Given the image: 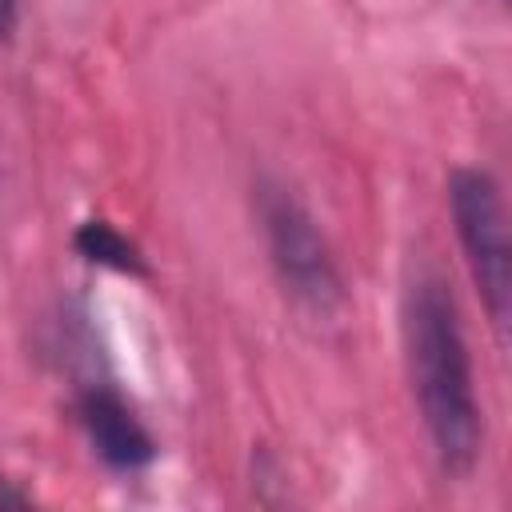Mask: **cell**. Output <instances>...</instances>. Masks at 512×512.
Here are the masks:
<instances>
[{"label":"cell","instance_id":"7","mask_svg":"<svg viewBox=\"0 0 512 512\" xmlns=\"http://www.w3.org/2000/svg\"><path fill=\"white\" fill-rule=\"evenodd\" d=\"M24 24V0H0V48L16 44Z\"/></svg>","mask_w":512,"mask_h":512},{"label":"cell","instance_id":"6","mask_svg":"<svg viewBox=\"0 0 512 512\" xmlns=\"http://www.w3.org/2000/svg\"><path fill=\"white\" fill-rule=\"evenodd\" d=\"M32 504H36L32 488H24L16 476H8V472L0 468V512H4V508H32Z\"/></svg>","mask_w":512,"mask_h":512},{"label":"cell","instance_id":"1","mask_svg":"<svg viewBox=\"0 0 512 512\" xmlns=\"http://www.w3.org/2000/svg\"><path fill=\"white\" fill-rule=\"evenodd\" d=\"M400 348L412 408L444 480H468L484 456V404L452 284L420 264L400 292Z\"/></svg>","mask_w":512,"mask_h":512},{"label":"cell","instance_id":"2","mask_svg":"<svg viewBox=\"0 0 512 512\" xmlns=\"http://www.w3.org/2000/svg\"><path fill=\"white\" fill-rule=\"evenodd\" d=\"M252 216L260 228L268 272L284 300L308 320H336L348 304V284L336 248L328 244L300 192L288 180L260 172L252 180Z\"/></svg>","mask_w":512,"mask_h":512},{"label":"cell","instance_id":"4","mask_svg":"<svg viewBox=\"0 0 512 512\" xmlns=\"http://www.w3.org/2000/svg\"><path fill=\"white\" fill-rule=\"evenodd\" d=\"M76 432L112 476H140L160 460V440L112 376H80L68 396Z\"/></svg>","mask_w":512,"mask_h":512},{"label":"cell","instance_id":"3","mask_svg":"<svg viewBox=\"0 0 512 512\" xmlns=\"http://www.w3.org/2000/svg\"><path fill=\"white\" fill-rule=\"evenodd\" d=\"M444 200L472 288L496 340L504 344L512 316V236L504 188L484 164H456L444 176Z\"/></svg>","mask_w":512,"mask_h":512},{"label":"cell","instance_id":"5","mask_svg":"<svg viewBox=\"0 0 512 512\" xmlns=\"http://www.w3.org/2000/svg\"><path fill=\"white\" fill-rule=\"evenodd\" d=\"M68 248L88 268H100V272H112L124 280H148L152 276V264H148V252L140 248V240L128 236L108 216H84L72 228Z\"/></svg>","mask_w":512,"mask_h":512}]
</instances>
